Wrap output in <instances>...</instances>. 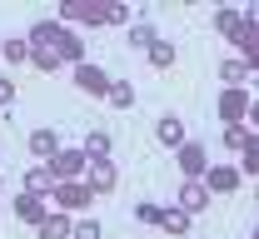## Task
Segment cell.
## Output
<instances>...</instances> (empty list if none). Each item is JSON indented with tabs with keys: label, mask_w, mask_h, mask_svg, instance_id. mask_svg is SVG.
Masks as SVG:
<instances>
[{
	"label": "cell",
	"mask_w": 259,
	"mask_h": 239,
	"mask_svg": "<svg viewBox=\"0 0 259 239\" xmlns=\"http://www.w3.org/2000/svg\"><path fill=\"white\" fill-rule=\"evenodd\" d=\"M55 55H60V65H85V40L75 30H65V40L55 45Z\"/></svg>",
	"instance_id": "cell-15"
},
{
	"label": "cell",
	"mask_w": 259,
	"mask_h": 239,
	"mask_svg": "<svg viewBox=\"0 0 259 239\" xmlns=\"http://www.w3.org/2000/svg\"><path fill=\"white\" fill-rule=\"evenodd\" d=\"M0 60H10V65H30V45H25V35L0 40Z\"/></svg>",
	"instance_id": "cell-18"
},
{
	"label": "cell",
	"mask_w": 259,
	"mask_h": 239,
	"mask_svg": "<svg viewBox=\"0 0 259 239\" xmlns=\"http://www.w3.org/2000/svg\"><path fill=\"white\" fill-rule=\"evenodd\" d=\"M239 184H244L239 165H209V170H204V189H209V195H234Z\"/></svg>",
	"instance_id": "cell-5"
},
{
	"label": "cell",
	"mask_w": 259,
	"mask_h": 239,
	"mask_svg": "<svg viewBox=\"0 0 259 239\" xmlns=\"http://www.w3.org/2000/svg\"><path fill=\"white\" fill-rule=\"evenodd\" d=\"M239 174H254L259 179V135H249V145L239 150Z\"/></svg>",
	"instance_id": "cell-23"
},
{
	"label": "cell",
	"mask_w": 259,
	"mask_h": 239,
	"mask_svg": "<svg viewBox=\"0 0 259 239\" xmlns=\"http://www.w3.org/2000/svg\"><path fill=\"white\" fill-rule=\"evenodd\" d=\"M85 184H90V195H110V189L120 184V170H115V160H95V165L85 170Z\"/></svg>",
	"instance_id": "cell-8"
},
{
	"label": "cell",
	"mask_w": 259,
	"mask_h": 239,
	"mask_svg": "<svg viewBox=\"0 0 259 239\" xmlns=\"http://www.w3.org/2000/svg\"><path fill=\"white\" fill-rule=\"evenodd\" d=\"M0 184H5V179H0Z\"/></svg>",
	"instance_id": "cell-33"
},
{
	"label": "cell",
	"mask_w": 259,
	"mask_h": 239,
	"mask_svg": "<svg viewBox=\"0 0 259 239\" xmlns=\"http://www.w3.org/2000/svg\"><path fill=\"white\" fill-rule=\"evenodd\" d=\"M100 234H105V229H100V219H90V214L75 219V229H70V239H100Z\"/></svg>",
	"instance_id": "cell-28"
},
{
	"label": "cell",
	"mask_w": 259,
	"mask_h": 239,
	"mask_svg": "<svg viewBox=\"0 0 259 239\" xmlns=\"http://www.w3.org/2000/svg\"><path fill=\"white\" fill-rule=\"evenodd\" d=\"M249 100H254V95H249V90H244V85H225V90H220V100H214V115H220V125H244V120H249Z\"/></svg>",
	"instance_id": "cell-1"
},
{
	"label": "cell",
	"mask_w": 259,
	"mask_h": 239,
	"mask_svg": "<svg viewBox=\"0 0 259 239\" xmlns=\"http://www.w3.org/2000/svg\"><path fill=\"white\" fill-rule=\"evenodd\" d=\"M145 55H150V65H155V70H169V65H175V45H169V40H155Z\"/></svg>",
	"instance_id": "cell-24"
},
{
	"label": "cell",
	"mask_w": 259,
	"mask_h": 239,
	"mask_svg": "<svg viewBox=\"0 0 259 239\" xmlns=\"http://www.w3.org/2000/svg\"><path fill=\"white\" fill-rule=\"evenodd\" d=\"M220 80H225V85H244V90H249V65H244L239 55H225V60H220Z\"/></svg>",
	"instance_id": "cell-16"
},
{
	"label": "cell",
	"mask_w": 259,
	"mask_h": 239,
	"mask_svg": "<svg viewBox=\"0 0 259 239\" xmlns=\"http://www.w3.org/2000/svg\"><path fill=\"white\" fill-rule=\"evenodd\" d=\"M75 85H80V95H95V100L110 95V75H105L100 65H90V60H85V65H75Z\"/></svg>",
	"instance_id": "cell-6"
},
{
	"label": "cell",
	"mask_w": 259,
	"mask_h": 239,
	"mask_svg": "<svg viewBox=\"0 0 259 239\" xmlns=\"http://www.w3.org/2000/svg\"><path fill=\"white\" fill-rule=\"evenodd\" d=\"M50 200H55V209L70 214V219H75V214H85V209L95 205V195H90V184H85V179H75V184H55V189H50Z\"/></svg>",
	"instance_id": "cell-3"
},
{
	"label": "cell",
	"mask_w": 259,
	"mask_h": 239,
	"mask_svg": "<svg viewBox=\"0 0 259 239\" xmlns=\"http://www.w3.org/2000/svg\"><path fill=\"white\" fill-rule=\"evenodd\" d=\"M160 229H164V234H175V239H180V234H190V214H185L180 205L160 209Z\"/></svg>",
	"instance_id": "cell-17"
},
{
	"label": "cell",
	"mask_w": 259,
	"mask_h": 239,
	"mask_svg": "<svg viewBox=\"0 0 259 239\" xmlns=\"http://www.w3.org/2000/svg\"><path fill=\"white\" fill-rule=\"evenodd\" d=\"M60 155V135L50 130V125H40V130H30V160H40V165H50Z\"/></svg>",
	"instance_id": "cell-9"
},
{
	"label": "cell",
	"mask_w": 259,
	"mask_h": 239,
	"mask_svg": "<svg viewBox=\"0 0 259 239\" xmlns=\"http://www.w3.org/2000/svg\"><path fill=\"white\" fill-rule=\"evenodd\" d=\"M155 135H160V145H169V150H180V145H185V120H180V115H160V125H155Z\"/></svg>",
	"instance_id": "cell-14"
},
{
	"label": "cell",
	"mask_w": 259,
	"mask_h": 239,
	"mask_svg": "<svg viewBox=\"0 0 259 239\" xmlns=\"http://www.w3.org/2000/svg\"><path fill=\"white\" fill-rule=\"evenodd\" d=\"M60 40H65V25H60V20H35L30 35H25V45H45V50H55Z\"/></svg>",
	"instance_id": "cell-11"
},
{
	"label": "cell",
	"mask_w": 259,
	"mask_h": 239,
	"mask_svg": "<svg viewBox=\"0 0 259 239\" xmlns=\"http://www.w3.org/2000/svg\"><path fill=\"white\" fill-rule=\"evenodd\" d=\"M105 100L115 105V110H135V85L130 80H110V95Z\"/></svg>",
	"instance_id": "cell-22"
},
{
	"label": "cell",
	"mask_w": 259,
	"mask_h": 239,
	"mask_svg": "<svg viewBox=\"0 0 259 239\" xmlns=\"http://www.w3.org/2000/svg\"><path fill=\"white\" fill-rule=\"evenodd\" d=\"M239 25H244V15H239L234 5H220V10H214V30L225 35V40H234V35H239Z\"/></svg>",
	"instance_id": "cell-19"
},
{
	"label": "cell",
	"mask_w": 259,
	"mask_h": 239,
	"mask_svg": "<svg viewBox=\"0 0 259 239\" xmlns=\"http://www.w3.org/2000/svg\"><path fill=\"white\" fill-rule=\"evenodd\" d=\"M70 229H75V219L60 214V209H50V214L35 224V234H40V239H70Z\"/></svg>",
	"instance_id": "cell-12"
},
{
	"label": "cell",
	"mask_w": 259,
	"mask_h": 239,
	"mask_svg": "<svg viewBox=\"0 0 259 239\" xmlns=\"http://www.w3.org/2000/svg\"><path fill=\"white\" fill-rule=\"evenodd\" d=\"M45 214H50V205H45L40 195H25V189L15 195V219H20V224H40Z\"/></svg>",
	"instance_id": "cell-10"
},
{
	"label": "cell",
	"mask_w": 259,
	"mask_h": 239,
	"mask_svg": "<svg viewBox=\"0 0 259 239\" xmlns=\"http://www.w3.org/2000/svg\"><path fill=\"white\" fill-rule=\"evenodd\" d=\"M249 135H254L249 125H229V130H225V150H229V155H239V150L249 145Z\"/></svg>",
	"instance_id": "cell-26"
},
{
	"label": "cell",
	"mask_w": 259,
	"mask_h": 239,
	"mask_svg": "<svg viewBox=\"0 0 259 239\" xmlns=\"http://www.w3.org/2000/svg\"><path fill=\"white\" fill-rule=\"evenodd\" d=\"M50 189H55L50 170H45V165H30V170H25V195H40V200H45Z\"/></svg>",
	"instance_id": "cell-20"
},
{
	"label": "cell",
	"mask_w": 259,
	"mask_h": 239,
	"mask_svg": "<svg viewBox=\"0 0 259 239\" xmlns=\"http://www.w3.org/2000/svg\"><path fill=\"white\" fill-rule=\"evenodd\" d=\"M254 239H259V219H254Z\"/></svg>",
	"instance_id": "cell-32"
},
{
	"label": "cell",
	"mask_w": 259,
	"mask_h": 239,
	"mask_svg": "<svg viewBox=\"0 0 259 239\" xmlns=\"http://www.w3.org/2000/svg\"><path fill=\"white\" fill-rule=\"evenodd\" d=\"M160 209H164V205L145 200V205H135V219H140V224H155V229H160Z\"/></svg>",
	"instance_id": "cell-29"
},
{
	"label": "cell",
	"mask_w": 259,
	"mask_h": 239,
	"mask_svg": "<svg viewBox=\"0 0 259 239\" xmlns=\"http://www.w3.org/2000/svg\"><path fill=\"white\" fill-rule=\"evenodd\" d=\"M10 105H15V80L0 75V110H10Z\"/></svg>",
	"instance_id": "cell-30"
},
{
	"label": "cell",
	"mask_w": 259,
	"mask_h": 239,
	"mask_svg": "<svg viewBox=\"0 0 259 239\" xmlns=\"http://www.w3.org/2000/svg\"><path fill=\"white\" fill-rule=\"evenodd\" d=\"M244 125H254V130H259V95L249 100V120H244Z\"/></svg>",
	"instance_id": "cell-31"
},
{
	"label": "cell",
	"mask_w": 259,
	"mask_h": 239,
	"mask_svg": "<svg viewBox=\"0 0 259 239\" xmlns=\"http://www.w3.org/2000/svg\"><path fill=\"white\" fill-rule=\"evenodd\" d=\"M209 200H214V195H209V189H204V179H185V184H180V200H175V205L185 209V214H204V209H209Z\"/></svg>",
	"instance_id": "cell-7"
},
{
	"label": "cell",
	"mask_w": 259,
	"mask_h": 239,
	"mask_svg": "<svg viewBox=\"0 0 259 239\" xmlns=\"http://www.w3.org/2000/svg\"><path fill=\"white\" fill-rule=\"evenodd\" d=\"M175 160H180L185 179H204V170H209V150H204L199 139H185V145L175 150Z\"/></svg>",
	"instance_id": "cell-4"
},
{
	"label": "cell",
	"mask_w": 259,
	"mask_h": 239,
	"mask_svg": "<svg viewBox=\"0 0 259 239\" xmlns=\"http://www.w3.org/2000/svg\"><path fill=\"white\" fill-rule=\"evenodd\" d=\"M254 195H259V189H254Z\"/></svg>",
	"instance_id": "cell-34"
},
{
	"label": "cell",
	"mask_w": 259,
	"mask_h": 239,
	"mask_svg": "<svg viewBox=\"0 0 259 239\" xmlns=\"http://www.w3.org/2000/svg\"><path fill=\"white\" fill-rule=\"evenodd\" d=\"M45 170H50V179H55V184H75V179H85L90 160H85V150H80V145H75V150H70V145H60V155H55Z\"/></svg>",
	"instance_id": "cell-2"
},
{
	"label": "cell",
	"mask_w": 259,
	"mask_h": 239,
	"mask_svg": "<svg viewBox=\"0 0 259 239\" xmlns=\"http://www.w3.org/2000/svg\"><path fill=\"white\" fill-rule=\"evenodd\" d=\"M30 65L40 70V75H55V70H65V65H60V55H55V50H45V45H30Z\"/></svg>",
	"instance_id": "cell-21"
},
{
	"label": "cell",
	"mask_w": 259,
	"mask_h": 239,
	"mask_svg": "<svg viewBox=\"0 0 259 239\" xmlns=\"http://www.w3.org/2000/svg\"><path fill=\"white\" fill-rule=\"evenodd\" d=\"M135 20V10L120 5V0H105V25H130Z\"/></svg>",
	"instance_id": "cell-27"
},
{
	"label": "cell",
	"mask_w": 259,
	"mask_h": 239,
	"mask_svg": "<svg viewBox=\"0 0 259 239\" xmlns=\"http://www.w3.org/2000/svg\"><path fill=\"white\" fill-rule=\"evenodd\" d=\"M155 40H160V35H155V25H150V20H135V25H130V45H140V50H150Z\"/></svg>",
	"instance_id": "cell-25"
},
{
	"label": "cell",
	"mask_w": 259,
	"mask_h": 239,
	"mask_svg": "<svg viewBox=\"0 0 259 239\" xmlns=\"http://www.w3.org/2000/svg\"><path fill=\"white\" fill-rule=\"evenodd\" d=\"M80 150H85V160H90V165H95V160H115V139L105 135V130H90Z\"/></svg>",
	"instance_id": "cell-13"
}]
</instances>
